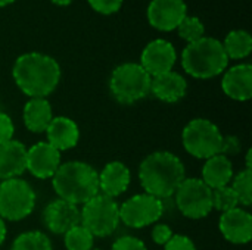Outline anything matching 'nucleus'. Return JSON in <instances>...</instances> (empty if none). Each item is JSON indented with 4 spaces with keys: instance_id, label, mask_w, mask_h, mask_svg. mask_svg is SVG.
<instances>
[{
    "instance_id": "obj_17",
    "label": "nucleus",
    "mask_w": 252,
    "mask_h": 250,
    "mask_svg": "<svg viewBox=\"0 0 252 250\" xmlns=\"http://www.w3.org/2000/svg\"><path fill=\"white\" fill-rule=\"evenodd\" d=\"M27 171V147L18 141L10 140L0 144V180L19 178Z\"/></svg>"
},
{
    "instance_id": "obj_33",
    "label": "nucleus",
    "mask_w": 252,
    "mask_h": 250,
    "mask_svg": "<svg viewBox=\"0 0 252 250\" xmlns=\"http://www.w3.org/2000/svg\"><path fill=\"white\" fill-rule=\"evenodd\" d=\"M173 236V230L167 224H157L152 228V240L159 246H165Z\"/></svg>"
},
{
    "instance_id": "obj_10",
    "label": "nucleus",
    "mask_w": 252,
    "mask_h": 250,
    "mask_svg": "<svg viewBox=\"0 0 252 250\" xmlns=\"http://www.w3.org/2000/svg\"><path fill=\"white\" fill-rule=\"evenodd\" d=\"M164 214V202L151 194H136L120 206V221L130 228L157 224Z\"/></svg>"
},
{
    "instance_id": "obj_21",
    "label": "nucleus",
    "mask_w": 252,
    "mask_h": 250,
    "mask_svg": "<svg viewBox=\"0 0 252 250\" xmlns=\"http://www.w3.org/2000/svg\"><path fill=\"white\" fill-rule=\"evenodd\" d=\"M233 165L229 158L223 155H216L205 159L202 167V181L211 189H220L229 186L233 178Z\"/></svg>"
},
{
    "instance_id": "obj_14",
    "label": "nucleus",
    "mask_w": 252,
    "mask_h": 250,
    "mask_svg": "<svg viewBox=\"0 0 252 250\" xmlns=\"http://www.w3.org/2000/svg\"><path fill=\"white\" fill-rule=\"evenodd\" d=\"M80 221L78 206L62 199L52 200L43 211V222L53 234H65L71 228L80 225Z\"/></svg>"
},
{
    "instance_id": "obj_6",
    "label": "nucleus",
    "mask_w": 252,
    "mask_h": 250,
    "mask_svg": "<svg viewBox=\"0 0 252 250\" xmlns=\"http://www.w3.org/2000/svg\"><path fill=\"white\" fill-rule=\"evenodd\" d=\"M80 225L92 233L93 237H108L120 225V206L105 194H96L83 205L80 211Z\"/></svg>"
},
{
    "instance_id": "obj_30",
    "label": "nucleus",
    "mask_w": 252,
    "mask_h": 250,
    "mask_svg": "<svg viewBox=\"0 0 252 250\" xmlns=\"http://www.w3.org/2000/svg\"><path fill=\"white\" fill-rule=\"evenodd\" d=\"M111 250H148L146 249V245L137 239V237H133V236H123V237H118Z\"/></svg>"
},
{
    "instance_id": "obj_37",
    "label": "nucleus",
    "mask_w": 252,
    "mask_h": 250,
    "mask_svg": "<svg viewBox=\"0 0 252 250\" xmlns=\"http://www.w3.org/2000/svg\"><path fill=\"white\" fill-rule=\"evenodd\" d=\"M52 3H55L58 6H68L72 3V0H52Z\"/></svg>"
},
{
    "instance_id": "obj_3",
    "label": "nucleus",
    "mask_w": 252,
    "mask_h": 250,
    "mask_svg": "<svg viewBox=\"0 0 252 250\" xmlns=\"http://www.w3.org/2000/svg\"><path fill=\"white\" fill-rule=\"evenodd\" d=\"M52 186L59 199L75 206L84 205L99 194V172L86 162L69 161L59 165Z\"/></svg>"
},
{
    "instance_id": "obj_9",
    "label": "nucleus",
    "mask_w": 252,
    "mask_h": 250,
    "mask_svg": "<svg viewBox=\"0 0 252 250\" xmlns=\"http://www.w3.org/2000/svg\"><path fill=\"white\" fill-rule=\"evenodd\" d=\"M177 209L190 220H201L213 211V190L201 178H185L174 193Z\"/></svg>"
},
{
    "instance_id": "obj_1",
    "label": "nucleus",
    "mask_w": 252,
    "mask_h": 250,
    "mask_svg": "<svg viewBox=\"0 0 252 250\" xmlns=\"http://www.w3.org/2000/svg\"><path fill=\"white\" fill-rule=\"evenodd\" d=\"M12 77L24 94L31 99H46L59 84L61 66L52 56L30 52L15 60Z\"/></svg>"
},
{
    "instance_id": "obj_34",
    "label": "nucleus",
    "mask_w": 252,
    "mask_h": 250,
    "mask_svg": "<svg viewBox=\"0 0 252 250\" xmlns=\"http://www.w3.org/2000/svg\"><path fill=\"white\" fill-rule=\"evenodd\" d=\"M13 133H15V127L12 122V118L7 113L0 112V144L10 141L13 137Z\"/></svg>"
},
{
    "instance_id": "obj_13",
    "label": "nucleus",
    "mask_w": 252,
    "mask_h": 250,
    "mask_svg": "<svg viewBox=\"0 0 252 250\" xmlns=\"http://www.w3.org/2000/svg\"><path fill=\"white\" fill-rule=\"evenodd\" d=\"M59 165L61 152L47 141H38L27 150V171L35 178H52Z\"/></svg>"
},
{
    "instance_id": "obj_24",
    "label": "nucleus",
    "mask_w": 252,
    "mask_h": 250,
    "mask_svg": "<svg viewBox=\"0 0 252 250\" xmlns=\"http://www.w3.org/2000/svg\"><path fill=\"white\" fill-rule=\"evenodd\" d=\"M10 250H53V246L44 233L25 231L13 240Z\"/></svg>"
},
{
    "instance_id": "obj_27",
    "label": "nucleus",
    "mask_w": 252,
    "mask_h": 250,
    "mask_svg": "<svg viewBox=\"0 0 252 250\" xmlns=\"http://www.w3.org/2000/svg\"><path fill=\"white\" fill-rule=\"evenodd\" d=\"M177 32L189 44V43L198 41L202 37H205V27L198 16H188L186 15L183 18V21L179 24Z\"/></svg>"
},
{
    "instance_id": "obj_5",
    "label": "nucleus",
    "mask_w": 252,
    "mask_h": 250,
    "mask_svg": "<svg viewBox=\"0 0 252 250\" xmlns=\"http://www.w3.org/2000/svg\"><path fill=\"white\" fill-rule=\"evenodd\" d=\"M152 77L140 63L127 62L118 65L109 78V90L121 105H133L151 93Z\"/></svg>"
},
{
    "instance_id": "obj_16",
    "label": "nucleus",
    "mask_w": 252,
    "mask_h": 250,
    "mask_svg": "<svg viewBox=\"0 0 252 250\" xmlns=\"http://www.w3.org/2000/svg\"><path fill=\"white\" fill-rule=\"evenodd\" d=\"M224 94L233 100L245 102L252 97V66L241 63L229 68L221 80Z\"/></svg>"
},
{
    "instance_id": "obj_31",
    "label": "nucleus",
    "mask_w": 252,
    "mask_h": 250,
    "mask_svg": "<svg viewBox=\"0 0 252 250\" xmlns=\"http://www.w3.org/2000/svg\"><path fill=\"white\" fill-rule=\"evenodd\" d=\"M242 150V141L236 136H223L221 140V149L220 155L229 158V156H236Z\"/></svg>"
},
{
    "instance_id": "obj_39",
    "label": "nucleus",
    "mask_w": 252,
    "mask_h": 250,
    "mask_svg": "<svg viewBox=\"0 0 252 250\" xmlns=\"http://www.w3.org/2000/svg\"><path fill=\"white\" fill-rule=\"evenodd\" d=\"M92 250H100V249H92Z\"/></svg>"
},
{
    "instance_id": "obj_29",
    "label": "nucleus",
    "mask_w": 252,
    "mask_h": 250,
    "mask_svg": "<svg viewBox=\"0 0 252 250\" xmlns=\"http://www.w3.org/2000/svg\"><path fill=\"white\" fill-rule=\"evenodd\" d=\"M90 7L102 15H111L120 10L123 0H87Z\"/></svg>"
},
{
    "instance_id": "obj_35",
    "label": "nucleus",
    "mask_w": 252,
    "mask_h": 250,
    "mask_svg": "<svg viewBox=\"0 0 252 250\" xmlns=\"http://www.w3.org/2000/svg\"><path fill=\"white\" fill-rule=\"evenodd\" d=\"M6 234H7V228H6L4 220L0 217V246L3 245V242H4V239H6Z\"/></svg>"
},
{
    "instance_id": "obj_8",
    "label": "nucleus",
    "mask_w": 252,
    "mask_h": 250,
    "mask_svg": "<svg viewBox=\"0 0 252 250\" xmlns=\"http://www.w3.org/2000/svg\"><path fill=\"white\" fill-rule=\"evenodd\" d=\"M35 208V192L22 178L0 183V217L6 221H21Z\"/></svg>"
},
{
    "instance_id": "obj_2",
    "label": "nucleus",
    "mask_w": 252,
    "mask_h": 250,
    "mask_svg": "<svg viewBox=\"0 0 252 250\" xmlns=\"http://www.w3.org/2000/svg\"><path fill=\"white\" fill-rule=\"evenodd\" d=\"M185 178V165L171 152H154L139 167V180L143 190L159 200L174 196Z\"/></svg>"
},
{
    "instance_id": "obj_22",
    "label": "nucleus",
    "mask_w": 252,
    "mask_h": 250,
    "mask_svg": "<svg viewBox=\"0 0 252 250\" xmlns=\"http://www.w3.org/2000/svg\"><path fill=\"white\" fill-rule=\"evenodd\" d=\"M24 124L31 133H44L53 119L52 105L47 99H30L24 106Z\"/></svg>"
},
{
    "instance_id": "obj_25",
    "label": "nucleus",
    "mask_w": 252,
    "mask_h": 250,
    "mask_svg": "<svg viewBox=\"0 0 252 250\" xmlns=\"http://www.w3.org/2000/svg\"><path fill=\"white\" fill-rule=\"evenodd\" d=\"M63 243L66 250H92L94 237L83 225H77L63 234Z\"/></svg>"
},
{
    "instance_id": "obj_28",
    "label": "nucleus",
    "mask_w": 252,
    "mask_h": 250,
    "mask_svg": "<svg viewBox=\"0 0 252 250\" xmlns=\"http://www.w3.org/2000/svg\"><path fill=\"white\" fill-rule=\"evenodd\" d=\"M239 200L236 193L230 186H224L213 190V209L220 212H227L238 208Z\"/></svg>"
},
{
    "instance_id": "obj_18",
    "label": "nucleus",
    "mask_w": 252,
    "mask_h": 250,
    "mask_svg": "<svg viewBox=\"0 0 252 250\" xmlns=\"http://www.w3.org/2000/svg\"><path fill=\"white\" fill-rule=\"evenodd\" d=\"M131 181V174L127 165L114 161L103 167L99 174V190L108 197H118L127 192Z\"/></svg>"
},
{
    "instance_id": "obj_26",
    "label": "nucleus",
    "mask_w": 252,
    "mask_h": 250,
    "mask_svg": "<svg viewBox=\"0 0 252 250\" xmlns=\"http://www.w3.org/2000/svg\"><path fill=\"white\" fill-rule=\"evenodd\" d=\"M232 189L238 196V200L244 206H251L252 203V171L245 169L233 175Z\"/></svg>"
},
{
    "instance_id": "obj_11",
    "label": "nucleus",
    "mask_w": 252,
    "mask_h": 250,
    "mask_svg": "<svg viewBox=\"0 0 252 250\" xmlns=\"http://www.w3.org/2000/svg\"><path fill=\"white\" fill-rule=\"evenodd\" d=\"M176 60L177 53L174 46L164 38H157L148 43L143 49L140 56V66L154 78L173 71Z\"/></svg>"
},
{
    "instance_id": "obj_32",
    "label": "nucleus",
    "mask_w": 252,
    "mask_h": 250,
    "mask_svg": "<svg viewBox=\"0 0 252 250\" xmlns=\"http://www.w3.org/2000/svg\"><path fill=\"white\" fill-rule=\"evenodd\" d=\"M164 250H196V246L188 236L174 234L164 246Z\"/></svg>"
},
{
    "instance_id": "obj_20",
    "label": "nucleus",
    "mask_w": 252,
    "mask_h": 250,
    "mask_svg": "<svg viewBox=\"0 0 252 250\" xmlns=\"http://www.w3.org/2000/svg\"><path fill=\"white\" fill-rule=\"evenodd\" d=\"M186 91L188 83L185 77L174 71L154 77L151 81V93L165 103H176L182 100L186 96Z\"/></svg>"
},
{
    "instance_id": "obj_23",
    "label": "nucleus",
    "mask_w": 252,
    "mask_h": 250,
    "mask_svg": "<svg viewBox=\"0 0 252 250\" xmlns=\"http://www.w3.org/2000/svg\"><path fill=\"white\" fill-rule=\"evenodd\" d=\"M221 44L229 59H245L252 50V37L245 29H233Z\"/></svg>"
},
{
    "instance_id": "obj_15",
    "label": "nucleus",
    "mask_w": 252,
    "mask_h": 250,
    "mask_svg": "<svg viewBox=\"0 0 252 250\" xmlns=\"http://www.w3.org/2000/svg\"><path fill=\"white\" fill-rule=\"evenodd\" d=\"M223 237L235 245H247L252 239V215L242 209L235 208L232 211L223 212L219 222Z\"/></svg>"
},
{
    "instance_id": "obj_4",
    "label": "nucleus",
    "mask_w": 252,
    "mask_h": 250,
    "mask_svg": "<svg viewBox=\"0 0 252 250\" xmlns=\"http://www.w3.org/2000/svg\"><path fill=\"white\" fill-rule=\"evenodd\" d=\"M229 57L221 41L214 37H202L189 43L182 53V66L185 72L198 80H208L226 71Z\"/></svg>"
},
{
    "instance_id": "obj_36",
    "label": "nucleus",
    "mask_w": 252,
    "mask_h": 250,
    "mask_svg": "<svg viewBox=\"0 0 252 250\" xmlns=\"http://www.w3.org/2000/svg\"><path fill=\"white\" fill-rule=\"evenodd\" d=\"M251 156H252V150L251 149H248V152H247V169H250V171H252Z\"/></svg>"
},
{
    "instance_id": "obj_19",
    "label": "nucleus",
    "mask_w": 252,
    "mask_h": 250,
    "mask_svg": "<svg viewBox=\"0 0 252 250\" xmlns=\"http://www.w3.org/2000/svg\"><path fill=\"white\" fill-rule=\"evenodd\" d=\"M44 133L47 134V143L59 152L75 147L80 140V128L68 116H53Z\"/></svg>"
},
{
    "instance_id": "obj_7",
    "label": "nucleus",
    "mask_w": 252,
    "mask_h": 250,
    "mask_svg": "<svg viewBox=\"0 0 252 250\" xmlns=\"http://www.w3.org/2000/svg\"><path fill=\"white\" fill-rule=\"evenodd\" d=\"M223 134L220 128L205 118L192 119L182 133L185 150L198 159H208L220 155Z\"/></svg>"
},
{
    "instance_id": "obj_38",
    "label": "nucleus",
    "mask_w": 252,
    "mask_h": 250,
    "mask_svg": "<svg viewBox=\"0 0 252 250\" xmlns=\"http://www.w3.org/2000/svg\"><path fill=\"white\" fill-rule=\"evenodd\" d=\"M15 0H0V7H4V6H7V4H10V3H13Z\"/></svg>"
},
{
    "instance_id": "obj_12",
    "label": "nucleus",
    "mask_w": 252,
    "mask_h": 250,
    "mask_svg": "<svg viewBox=\"0 0 252 250\" xmlns=\"http://www.w3.org/2000/svg\"><path fill=\"white\" fill-rule=\"evenodd\" d=\"M148 21L158 31H174L188 15L183 0H152L148 6Z\"/></svg>"
}]
</instances>
